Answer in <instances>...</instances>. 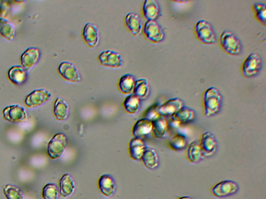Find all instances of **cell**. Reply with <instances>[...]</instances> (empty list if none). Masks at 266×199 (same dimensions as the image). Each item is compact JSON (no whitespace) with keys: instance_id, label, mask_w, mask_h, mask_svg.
I'll list each match as a JSON object with an SVG mask.
<instances>
[{"instance_id":"6da1fadb","label":"cell","mask_w":266,"mask_h":199,"mask_svg":"<svg viewBox=\"0 0 266 199\" xmlns=\"http://www.w3.org/2000/svg\"><path fill=\"white\" fill-rule=\"evenodd\" d=\"M221 96L217 89H207L202 96V106L204 115L210 117L215 115L220 108Z\"/></svg>"},{"instance_id":"7a4b0ae2","label":"cell","mask_w":266,"mask_h":199,"mask_svg":"<svg viewBox=\"0 0 266 199\" xmlns=\"http://www.w3.org/2000/svg\"><path fill=\"white\" fill-rule=\"evenodd\" d=\"M219 44L223 50L231 55H236L241 51V45L232 33L223 31L219 40Z\"/></svg>"},{"instance_id":"3957f363","label":"cell","mask_w":266,"mask_h":199,"mask_svg":"<svg viewBox=\"0 0 266 199\" xmlns=\"http://www.w3.org/2000/svg\"><path fill=\"white\" fill-rule=\"evenodd\" d=\"M67 146V138L62 133L55 134L50 140L48 146V154L52 159L60 158Z\"/></svg>"},{"instance_id":"277c9868","label":"cell","mask_w":266,"mask_h":199,"mask_svg":"<svg viewBox=\"0 0 266 199\" xmlns=\"http://www.w3.org/2000/svg\"><path fill=\"white\" fill-rule=\"evenodd\" d=\"M196 38L205 44L214 43L215 42V34L209 23L205 20H199L194 27Z\"/></svg>"},{"instance_id":"5b68a950","label":"cell","mask_w":266,"mask_h":199,"mask_svg":"<svg viewBox=\"0 0 266 199\" xmlns=\"http://www.w3.org/2000/svg\"><path fill=\"white\" fill-rule=\"evenodd\" d=\"M238 190L239 186L236 182L226 180L215 184L210 191L215 197L224 198L234 195Z\"/></svg>"},{"instance_id":"8992f818","label":"cell","mask_w":266,"mask_h":199,"mask_svg":"<svg viewBox=\"0 0 266 199\" xmlns=\"http://www.w3.org/2000/svg\"><path fill=\"white\" fill-rule=\"evenodd\" d=\"M51 96V93L48 90L44 89H36L29 93L25 102L27 107L37 108L47 102Z\"/></svg>"},{"instance_id":"52a82bcc","label":"cell","mask_w":266,"mask_h":199,"mask_svg":"<svg viewBox=\"0 0 266 199\" xmlns=\"http://www.w3.org/2000/svg\"><path fill=\"white\" fill-rule=\"evenodd\" d=\"M4 119L11 123H21L27 120V114L24 107L19 105L7 107L3 111Z\"/></svg>"},{"instance_id":"ba28073f","label":"cell","mask_w":266,"mask_h":199,"mask_svg":"<svg viewBox=\"0 0 266 199\" xmlns=\"http://www.w3.org/2000/svg\"><path fill=\"white\" fill-rule=\"evenodd\" d=\"M261 61L258 55L251 54L248 56L241 66V73L246 77L253 76L257 74L260 68Z\"/></svg>"},{"instance_id":"9c48e42d","label":"cell","mask_w":266,"mask_h":199,"mask_svg":"<svg viewBox=\"0 0 266 199\" xmlns=\"http://www.w3.org/2000/svg\"><path fill=\"white\" fill-rule=\"evenodd\" d=\"M98 61L101 65L111 68L120 67L123 64L120 54L111 50L102 52L98 56Z\"/></svg>"},{"instance_id":"30bf717a","label":"cell","mask_w":266,"mask_h":199,"mask_svg":"<svg viewBox=\"0 0 266 199\" xmlns=\"http://www.w3.org/2000/svg\"><path fill=\"white\" fill-rule=\"evenodd\" d=\"M40 58L39 50L34 47L27 49L21 56L22 67L26 72L30 70L38 63Z\"/></svg>"},{"instance_id":"8fae6325","label":"cell","mask_w":266,"mask_h":199,"mask_svg":"<svg viewBox=\"0 0 266 199\" xmlns=\"http://www.w3.org/2000/svg\"><path fill=\"white\" fill-rule=\"evenodd\" d=\"M144 32L146 38L154 43L160 42L164 38L163 31L154 20H148L146 22Z\"/></svg>"},{"instance_id":"7c38bea8","label":"cell","mask_w":266,"mask_h":199,"mask_svg":"<svg viewBox=\"0 0 266 199\" xmlns=\"http://www.w3.org/2000/svg\"><path fill=\"white\" fill-rule=\"evenodd\" d=\"M198 141L204 157H209L215 153L217 142L212 133L209 132L203 133Z\"/></svg>"},{"instance_id":"4fadbf2b","label":"cell","mask_w":266,"mask_h":199,"mask_svg":"<svg viewBox=\"0 0 266 199\" xmlns=\"http://www.w3.org/2000/svg\"><path fill=\"white\" fill-rule=\"evenodd\" d=\"M58 72L65 79L69 81L77 83L81 80L78 68L71 62H62L58 68Z\"/></svg>"},{"instance_id":"5bb4252c","label":"cell","mask_w":266,"mask_h":199,"mask_svg":"<svg viewBox=\"0 0 266 199\" xmlns=\"http://www.w3.org/2000/svg\"><path fill=\"white\" fill-rule=\"evenodd\" d=\"M152 122L147 119L139 120L134 124L132 134L134 138L143 139L150 133L152 132Z\"/></svg>"},{"instance_id":"9a60e30c","label":"cell","mask_w":266,"mask_h":199,"mask_svg":"<svg viewBox=\"0 0 266 199\" xmlns=\"http://www.w3.org/2000/svg\"><path fill=\"white\" fill-rule=\"evenodd\" d=\"M182 107V101L178 98H175L170 99L160 105L158 111L161 116L166 118L172 116Z\"/></svg>"},{"instance_id":"2e32d148","label":"cell","mask_w":266,"mask_h":199,"mask_svg":"<svg viewBox=\"0 0 266 199\" xmlns=\"http://www.w3.org/2000/svg\"><path fill=\"white\" fill-rule=\"evenodd\" d=\"M85 41L90 48H95L99 40V32L97 28L92 23H86L83 32Z\"/></svg>"},{"instance_id":"e0dca14e","label":"cell","mask_w":266,"mask_h":199,"mask_svg":"<svg viewBox=\"0 0 266 199\" xmlns=\"http://www.w3.org/2000/svg\"><path fill=\"white\" fill-rule=\"evenodd\" d=\"M98 186L100 192L104 196L109 198L114 193L115 185L109 175H101L98 181Z\"/></svg>"},{"instance_id":"ac0fdd59","label":"cell","mask_w":266,"mask_h":199,"mask_svg":"<svg viewBox=\"0 0 266 199\" xmlns=\"http://www.w3.org/2000/svg\"><path fill=\"white\" fill-rule=\"evenodd\" d=\"M185 157L190 163L193 164L198 163L204 158L198 140H194L187 146L185 150Z\"/></svg>"},{"instance_id":"d6986e66","label":"cell","mask_w":266,"mask_h":199,"mask_svg":"<svg viewBox=\"0 0 266 199\" xmlns=\"http://www.w3.org/2000/svg\"><path fill=\"white\" fill-rule=\"evenodd\" d=\"M194 118V112L188 108L183 107L171 116V120L173 124L178 126L187 124L192 121Z\"/></svg>"},{"instance_id":"ffe728a7","label":"cell","mask_w":266,"mask_h":199,"mask_svg":"<svg viewBox=\"0 0 266 199\" xmlns=\"http://www.w3.org/2000/svg\"><path fill=\"white\" fill-rule=\"evenodd\" d=\"M60 192L64 198L70 197L75 192L76 185L71 175L65 174L60 181Z\"/></svg>"},{"instance_id":"44dd1931","label":"cell","mask_w":266,"mask_h":199,"mask_svg":"<svg viewBox=\"0 0 266 199\" xmlns=\"http://www.w3.org/2000/svg\"><path fill=\"white\" fill-rule=\"evenodd\" d=\"M146 146L143 139L133 138L129 144V152L130 157L136 161L141 159Z\"/></svg>"},{"instance_id":"7402d4cb","label":"cell","mask_w":266,"mask_h":199,"mask_svg":"<svg viewBox=\"0 0 266 199\" xmlns=\"http://www.w3.org/2000/svg\"><path fill=\"white\" fill-rule=\"evenodd\" d=\"M125 25L128 30L134 35L137 36L140 34L143 26L140 17L135 13L127 14L125 18Z\"/></svg>"},{"instance_id":"603a6c76","label":"cell","mask_w":266,"mask_h":199,"mask_svg":"<svg viewBox=\"0 0 266 199\" xmlns=\"http://www.w3.org/2000/svg\"><path fill=\"white\" fill-rule=\"evenodd\" d=\"M141 160L148 169L154 170L158 166V156L153 148L146 146Z\"/></svg>"},{"instance_id":"cb8c5ba5","label":"cell","mask_w":266,"mask_h":199,"mask_svg":"<svg viewBox=\"0 0 266 199\" xmlns=\"http://www.w3.org/2000/svg\"><path fill=\"white\" fill-rule=\"evenodd\" d=\"M152 132L155 136L158 138L165 137L168 131V123L165 117L160 115L152 121Z\"/></svg>"},{"instance_id":"d4e9b609","label":"cell","mask_w":266,"mask_h":199,"mask_svg":"<svg viewBox=\"0 0 266 199\" xmlns=\"http://www.w3.org/2000/svg\"><path fill=\"white\" fill-rule=\"evenodd\" d=\"M8 76L12 83L20 85L24 83L27 79V72L22 66H16L11 67L8 71Z\"/></svg>"},{"instance_id":"484cf974","label":"cell","mask_w":266,"mask_h":199,"mask_svg":"<svg viewBox=\"0 0 266 199\" xmlns=\"http://www.w3.org/2000/svg\"><path fill=\"white\" fill-rule=\"evenodd\" d=\"M54 115L57 120L61 122L66 120L69 115V107L66 102L61 98H57L54 105Z\"/></svg>"},{"instance_id":"4316f807","label":"cell","mask_w":266,"mask_h":199,"mask_svg":"<svg viewBox=\"0 0 266 199\" xmlns=\"http://www.w3.org/2000/svg\"><path fill=\"white\" fill-rule=\"evenodd\" d=\"M144 17L148 21L154 20L159 14V6L154 0H146L143 6Z\"/></svg>"},{"instance_id":"83f0119b","label":"cell","mask_w":266,"mask_h":199,"mask_svg":"<svg viewBox=\"0 0 266 199\" xmlns=\"http://www.w3.org/2000/svg\"><path fill=\"white\" fill-rule=\"evenodd\" d=\"M133 92V95L139 100H144L146 98L149 92L147 80L145 78L136 80Z\"/></svg>"},{"instance_id":"f1b7e54d","label":"cell","mask_w":266,"mask_h":199,"mask_svg":"<svg viewBox=\"0 0 266 199\" xmlns=\"http://www.w3.org/2000/svg\"><path fill=\"white\" fill-rule=\"evenodd\" d=\"M0 34L9 41H12L15 36V29L8 20L0 18Z\"/></svg>"},{"instance_id":"f546056e","label":"cell","mask_w":266,"mask_h":199,"mask_svg":"<svg viewBox=\"0 0 266 199\" xmlns=\"http://www.w3.org/2000/svg\"><path fill=\"white\" fill-rule=\"evenodd\" d=\"M135 81V78L132 75H123L120 78L118 84L120 91L124 94H130L133 91Z\"/></svg>"},{"instance_id":"4dcf8cb0","label":"cell","mask_w":266,"mask_h":199,"mask_svg":"<svg viewBox=\"0 0 266 199\" xmlns=\"http://www.w3.org/2000/svg\"><path fill=\"white\" fill-rule=\"evenodd\" d=\"M168 145L173 150H181L187 146V138L183 134H176L169 139Z\"/></svg>"},{"instance_id":"1f68e13d","label":"cell","mask_w":266,"mask_h":199,"mask_svg":"<svg viewBox=\"0 0 266 199\" xmlns=\"http://www.w3.org/2000/svg\"><path fill=\"white\" fill-rule=\"evenodd\" d=\"M123 105L126 113L134 115L136 114L140 109V100L134 95H131L125 99Z\"/></svg>"},{"instance_id":"d6a6232c","label":"cell","mask_w":266,"mask_h":199,"mask_svg":"<svg viewBox=\"0 0 266 199\" xmlns=\"http://www.w3.org/2000/svg\"><path fill=\"white\" fill-rule=\"evenodd\" d=\"M254 16L257 20L264 26L266 22V7L264 3L257 2L252 6Z\"/></svg>"},{"instance_id":"836d02e7","label":"cell","mask_w":266,"mask_h":199,"mask_svg":"<svg viewBox=\"0 0 266 199\" xmlns=\"http://www.w3.org/2000/svg\"><path fill=\"white\" fill-rule=\"evenodd\" d=\"M42 195L43 199H58L59 196V190L55 184L49 183L43 187Z\"/></svg>"},{"instance_id":"e575fe53","label":"cell","mask_w":266,"mask_h":199,"mask_svg":"<svg viewBox=\"0 0 266 199\" xmlns=\"http://www.w3.org/2000/svg\"><path fill=\"white\" fill-rule=\"evenodd\" d=\"M3 192L7 199H24L21 192L15 186L5 185L3 188Z\"/></svg>"},{"instance_id":"d590c367","label":"cell","mask_w":266,"mask_h":199,"mask_svg":"<svg viewBox=\"0 0 266 199\" xmlns=\"http://www.w3.org/2000/svg\"><path fill=\"white\" fill-rule=\"evenodd\" d=\"M158 105H154L151 107L149 108L145 113V117L146 119H147L152 122L160 115L158 111Z\"/></svg>"},{"instance_id":"8d00e7d4","label":"cell","mask_w":266,"mask_h":199,"mask_svg":"<svg viewBox=\"0 0 266 199\" xmlns=\"http://www.w3.org/2000/svg\"><path fill=\"white\" fill-rule=\"evenodd\" d=\"M9 11V6L6 2H1L0 3V16L4 18L7 15Z\"/></svg>"},{"instance_id":"74e56055","label":"cell","mask_w":266,"mask_h":199,"mask_svg":"<svg viewBox=\"0 0 266 199\" xmlns=\"http://www.w3.org/2000/svg\"><path fill=\"white\" fill-rule=\"evenodd\" d=\"M177 199H192L189 196H183V197H179Z\"/></svg>"}]
</instances>
